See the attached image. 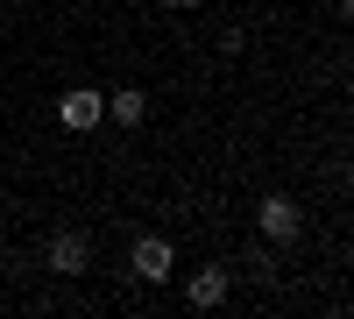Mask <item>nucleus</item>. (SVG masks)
<instances>
[{
    "instance_id": "nucleus-1",
    "label": "nucleus",
    "mask_w": 354,
    "mask_h": 319,
    "mask_svg": "<svg viewBox=\"0 0 354 319\" xmlns=\"http://www.w3.org/2000/svg\"><path fill=\"white\" fill-rule=\"evenodd\" d=\"M43 263H50L57 277H85V270H93V241H85L78 227H57L50 248H43Z\"/></svg>"
},
{
    "instance_id": "nucleus-2",
    "label": "nucleus",
    "mask_w": 354,
    "mask_h": 319,
    "mask_svg": "<svg viewBox=\"0 0 354 319\" xmlns=\"http://www.w3.org/2000/svg\"><path fill=\"white\" fill-rule=\"evenodd\" d=\"M255 227H262V235H270V241H298V227H305V213H298V199H283V192H270V199H262V206H255Z\"/></svg>"
},
{
    "instance_id": "nucleus-3",
    "label": "nucleus",
    "mask_w": 354,
    "mask_h": 319,
    "mask_svg": "<svg viewBox=\"0 0 354 319\" xmlns=\"http://www.w3.org/2000/svg\"><path fill=\"white\" fill-rule=\"evenodd\" d=\"M100 113H106V93H93V85H71V93L57 100V121L64 128H93Z\"/></svg>"
},
{
    "instance_id": "nucleus-4",
    "label": "nucleus",
    "mask_w": 354,
    "mask_h": 319,
    "mask_svg": "<svg viewBox=\"0 0 354 319\" xmlns=\"http://www.w3.org/2000/svg\"><path fill=\"white\" fill-rule=\"evenodd\" d=\"M135 277H142V284H163V277H170V241H163V235H142V241H135Z\"/></svg>"
},
{
    "instance_id": "nucleus-5",
    "label": "nucleus",
    "mask_w": 354,
    "mask_h": 319,
    "mask_svg": "<svg viewBox=\"0 0 354 319\" xmlns=\"http://www.w3.org/2000/svg\"><path fill=\"white\" fill-rule=\"evenodd\" d=\"M185 298H192V312H213V305H227V270H198V277L185 284Z\"/></svg>"
},
{
    "instance_id": "nucleus-6",
    "label": "nucleus",
    "mask_w": 354,
    "mask_h": 319,
    "mask_svg": "<svg viewBox=\"0 0 354 319\" xmlns=\"http://www.w3.org/2000/svg\"><path fill=\"white\" fill-rule=\"evenodd\" d=\"M106 113L121 128H142V113H149V100H142V85H121V93H106Z\"/></svg>"
},
{
    "instance_id": "nucleus-7",
    "label": "nucleus",
    "mask_w": 354,
    "mask_h": 319,
    "mask_svg": "<svg viewBox=\"0 0 354 319\" xmlns=\"http://www.w3.org/2000/svg\"><path fill=\"white\" fill-rule=\"evenodd\" d=\"M170 8H198V0H170Z\"/></svg>"
}]
</instances>
